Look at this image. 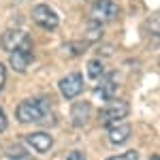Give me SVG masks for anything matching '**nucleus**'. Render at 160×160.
<instances>
[{
    "instance_id": "f3484780",
    "label": "nucleus",
    "mask_w": 160,
    "mask_h": 160,
    "mask_svg": "<svg viewBox=\"0 0 160 160\" xmlns=\"http://www.w3.org/2000/svg\"><path fill=\"white\" fill-rule=\"evenodd\" d=\"M66 160H86V156H83L81 152H77V149H75V152L68 154V158H66Z\"/></svg>"
},
{
    "instance_id": "dca6fc26",
    "label": "nucleus",
    "mask_w": 160,
    "mask_h": 160,
    "mask_svg": "<svg viewBox=\"0 0 160 160\" xmlns=\"http://www.w3.org/2000/svg\"><path fill=\"white\" fill-rule=\"evenodd\" d=\"M7 115H4V111L0 109V132H4V130H7Z\"/></svg>"
},
{
    "instance_id": "0eeeda50",
    "label": "nucleus",
    "mask_w": 160,
    "mask_h": 160,
    "mask_svg": "<svg viewBox=\"0 0 160 160\" xmlns=\"http://www.w3.org/2000/svg\"><path fill=\"white\" fill-rule=\"evenodd\" d=\"M30 62H32V45H26V47H19V49L11 51L9 64H11L13 71H17V73H24L26 68L30 66Z\"/></svg>"
},
{
    "instance_id": "ddd939ff",
    "label": "nucleus",
    "mask_w": 160,
    "mask_h": 160,
    "mask_svg": "<svg viewBox=\"0 0 160 160\" xmlns=\"http://www.w3.org/2000/svg\"><path fill=\"white\" fill-rule=\"evenodd\" d=\"M107 160H139V154H137L135 149H130V152H124L120 156H111V158H107Z\"/></svg>"
},
{
    "instance_id": "9b49d317",
    "label": "nucleus",
    "mask_w": 160,
    "mask_h": 160,
    "mask_svg": "<svg viewBox=\"0 0 160 160\" xmlns=\"http://www.w3.org/2000/svg\"><path fill=\"white\" fill-rule=\"evenodd\" d=\"M90 113H92V105L90 102H77L71 109V122L75 126H86L88 120H90Z\"/></svg>"
},
{
    "instance_id": "39448f33",
    "label": "nucleus",
    "mask_w": 160,
    "mask_h": 160,
    "mask_svg": "<svg viewBox=\"0 0 160 160\" xmlns=\"http://www.w3.org/2000/svg\"><path fill=\"white\" fill-rule=\"evenodd\" d=\"M0 45H2V49L4 51H15L19 49V47H26V45H32V41H30V34L24 32V30H19V28H13V30H7L2 38H0Z\"/></svg>"
},
{
    "instance_id": "f257e3e1",
    "label": "nucleus",
    "mask_w": 160,
    "mask_h": 160,
    "mask_svg": "<svg viewBox=\"0 0 160 160\" xmlns=\"http://www.w3.org/2000/svg\"><path fill=\"white\" fill-rule=\"evenodd\" d=\"M51 109V100L47 96H32L26 98L17 105L15 115L22 124H32V122H43Z\"/></svg>"
},
{
    "instance_id": "7ed1b4c3",
    "label": "nucleus",
    "mask_w": 160,
    "mask_h": 160,
    "mask_svg": "<svg viewBox=\"0 0 160 160\" xmlns=\"http://www.w3.org/2000/svg\"><path fill=\"white\" fill-rule=\"evenodd\" d=\"M118 17V4L113 0H94L92 4V22L94 24H109Z\"/></svg>"
},
{
    "instance_id": "423d86ee",
    "label": "nucleus",
    "mask_w": 160,
    "mask_h": 160,
    "mask_svg": "<svg viewBox=\"0 0 160 160\" xmlns=\"http://www.w3.org/2000/svg\"><path fill=\"white\" fill-rule=\"evenodd\" d=\"M58 88H60L62 96H64L66 100L77 98V96L81 94V90H83V75H81V73H71V75H66L64 79H60Z\"/></svg>"
},
{
    "instance_id": "f8f14e48",
    "label": "nucleus",
    "mask_w": 160,
    "mask_h": 160,
    "mask_svg": "<svg viewBox=\"0 0 160 160\" xmlns=\"http://www.w3.org/2000/svg\"><path fill=\"white\" fill-rule=\"evenodd\" d=\"M88 75H90V79H100V77L105 75L102 62L100 60H90L88 62Z\"/></svg>"
},
{
    "instance_id": "6ab92c4d",
    "label": "nucleus",
    "mask_w": 160,
    "mask_h": 160,
    "mask_svg": "<svg viewBox=\"0 0 160 160\" xmlns=\"http://www.w3.org/2000/svg\"><path fill=\"white\" fill-rule=\"evenodd\" d=\"M152 160H160V158H158V156H152Z\"/></svg>"
},
{
    "instance_id": "2eb2a0df",
    "label": "nucleus",
    "mask_w": 160,
    "mask_h": 160,
    "mask_svg": "<svg viewBox=\"0 0 160 160\" xmlns=\"http://www.w3.org/2000/svg\"><path fill=\"white\" fill-rule=\"evenodd\" d=\"M4 81H7V68H4V64L0 62V90L4 88Z\"/></svg>"
},
{
    "instance_id": "6e6552de",
    "label": "nucleus",
    "mask_w": 160,
    "mask_h": 160,
    "mask_svg": "<svg viewBox=\"0 0 160 160\" xmlns=\"http://www.w3.org/2000/svg\"><path fill=\"white\" fill-rule=\"evenodd\" d=\"M26 143L32 149H37L38 154H45V152L51 149L53 139H51L47 132H32V135H26Z\"/></svg>"
},
{
    "instance_id": "9d476101",
    "label": "nucleus",
    "mask_w": 160,
    "mask_h": 160,
    "mask_svg": "<svg viewBox=\"0 0 160 160\" xmlns=\"http://www.w3.org/2000/svg\"><path fill=\"white\" fill-rule=\"evenodd\" d=\"M130 124H126V122H115V124H111L109 126V141H111V145H122L124 141L130 137Z\"/></svg>"
},
{
    "instance_id": "20e7f679",
    "label": "nucleus",
    "mask_w": 160,
    "mask_h": 160,
    "mask_svg": "<svg viewBox=\"0 0 160 160\" xmlns=\"http://www.w3.org/2000/svg\"><path fill=\"white\" fill-rule=\"evenodd\" d=\"M32 19L37 22L43 30H56L58 24H60V17H58V13L51 9L49 4H37L34 9H32Z\"/></svg>"
},
{
    "instance_id": "f03ea898",
    "label": "nucleus",
    "mask_w": 160,
    "mask_h": 160,
    "mask_svg": "<svg viewBox=\"0 0 160 160\" xmlns=\"http://www.w3.org/2000/svg\"><path fill=\"white\" fill-rule=\"evenodd\" d=\"M128 113H130V105H128L126 100H122V98H111V100H107V105H105V107H102V111H100V120L107 124V128H109L111 124L122 122Z\"/></svg>"
},
{
    "instance_id": "1a4fd4ad",
    "label": "nucleus",
    "mask_w": 160,
    "mask_h": 160,
    "mask_svg": "<svg viewBox=\"0 0 160 160\" xmlns=\"http://www.w3.org/2000/svg\"><path fill=\"white\" fill-rule=\"evenodd\" d=\"M98 96L105 100H111L115 96V92H118V77L115 73H109V75H102L100 77V86H98Z\"/></svg>"
},
{
    "instance_id": "4468645a",
    "label": "nucleus",
    "mask_w": 160,
    "mask_h": 160,
    "mask_svg": "<svg viewBox=\"0 0 160 160\" xmlns=\"http://www.w3.org/2000/svg\"><path fill=\"white\" fill-rule=\"evenodd\" d=\"M7 154H9L11 158H13V156H19V158H22V156H26L22 148H7Z\"/></svg>"
},
{
    "instance_id": "a211bd4d",
    "label": "nucleus",
    "mask_w": 160,
    "mask_h": 160,
    "mask_svg": "<svg viewBox=\"0 0 160 160\" xmlns=\"http://www.w3.org/2000/svg\"><path fill=\"white\" fill-rule=\"evenodd\" d=\"M11 160H30V158H26V156H22V158H11Z\"/></svg>"
}]
</instances>
